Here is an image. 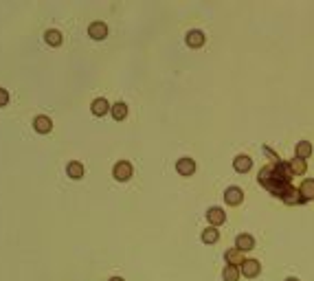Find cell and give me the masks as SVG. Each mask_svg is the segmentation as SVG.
<instances>
[{
  "label": "cell",
  "instance_id": "obj_1",
  "mask_svg": "<svg viewBox=\"0 0 314 281\" xmlns=\"http://www.w3.org/2000/svg\"><path fill=\"white\" fill-rule=\"evenodd\" d=\"M292 176H295V171H292L290 163L277 160V163H272V165L262 167V171H259V183H262L270 193H275V196L282 198L292 187Z\"/></svg>",
  "mask_w": 314,
  "mask_h": 281
},
{
  "label": "cell",
  "instance_id": "obj_2",
  "mask_svg": "<svg viewBox=\"0 0 314 281\" xmlns=\"http://www.w3.org/2000/svg\"><path fill=\"white\" fill-rule=\"evenodd\" d=\"M239 270H242V275L244 277H255L262 272V264L257 262V259H253V257H246L242 266H239Z\"/></svg>",
  "mask_w": 314,
  "mask_h": 281
},
{
  "label": "cell",
  "instance_id": "obj_3",
  "mask_svg": "<svg viewBox=\"0 0 314 281\" xmlns=\"http://www.w3.org/2000/svg\"><path fill=\"white\" fill-rule=\"evenodd\" d=\"M112 176L117 180H128L132 176V163L130 160H119V163L112 167Z\"/></svg>",
  "mask_w": 314,
  "mask_h": 281
},
{
  "label": "cell",
  "instance_id": "obj_4",
  "mask_svg": "<svg viewBox=\"0 0 314 281\" xmlns=\"http://www.w3.org/2000/svg\"><path fill=\"white\" fill-rule=\"evenodd\" d=\"M176 171L180 176H191L193 171H196V160L189 158V156H183L176 160Z\"/></svg>",
  "mask_w": 314,
  "mask_h": 281
},
{
  "label": "cell",
  "instance_id": "obj_5",
  "mask_svg": "<svg viewBox=\"0 0 314 281\" xmlns=\"http://www.w3.org/2000/svg\"><path fill=\"white\" fill-rule=\"evenodd\" d=\"M206 220H209V226H218V224H224L226 220V213L222 206H209L206 209Z\"/></svg>",
  "mask_w": 314,
  "mask_h": 281
},
{
  "label": "cell",
  "instance_id": "obj_6",
  "mask_svg": "<svg viewBox=\"0 0 314 281\" xmlns=\"http://www.w3.org/2000/svg\"><path fill=\"white\" fill-rule=\"evenodd\" d=\"M224 200H226V204H239V202L244 200V191H242V187H237V185L226 187V191H224Z\"/></svg>",
  "mask_w": 314,
  "mask_h": 281
},
{
  "label": "cell",
  "instance_id": "obj_7",
  "mask_svg": "<svg viewBox=\"0 0 314 281\" xmlns=\"http://www.w3.org/2000/svg\"><path fill=\"white\" fill-rule=\"evenodd\" d=\"M88 36L95 38V40H103L108 36V24L101 22V20H95V22L88 24Z\"/></svg>",
  "mask_w": 314,
  "mask_h": 281
},
{
  "label": "cell",
  "instance_id": "obj_8",
  "mask_svg": "<svg viewBox=\"0 0 314 281\" xmlns=\"http://www.w3.org/2000/svg\"><path fill=\"white\" fill-rule=\"evenodd\" d=\"M185 40H187V44H189V46L198 49V46L204 44L206 36H204V31H200V29H189V31H187V36H185Z\"/></svg>",
  "mask_w": 314,
  "mask_h": 281
},
{
  "label": "cell",
  "instance_id": "obj_9",
  "mask_svg": "<svg viewBox=\"0 0 314 281\" xmlns=\"http://www.w3.org/2000/svg\"><path fill=\"white\" fill-rule=\"evenodd\" d=\"M253 246H255V237L251 235V233H239V235L235 237V249H239V251H251Z\"/></svg>",
  "mask_w": 314,
  "mask_h": 281
},
{
  "label": "cell",
  "instance_id": "obj_10",
  "mask_svg": "<svg viewBox=\"0 0 314 281\" xmlns=\"http://www.w3.org/2000/svg\"><path fill=\"white\" fill-rule=\"evenodd\" d=\"M33 128H36V132H40V134H46V132H51L53 121L46 115H38L33 119Z\"/></svg>",
  "mask_w": 314,
  "mask_h": 281
},
{
  "label": "cell",
  "instance_id": "obj_11",
  "mask_svg": "<svg viewBox=\"0 0 314 281\" xmlns=\"http://www.w3.org/2000/svg\"><path fill=\"white\" fill-rule=\"evenodd\" d=\"M282 200H284L286 204H299V202H305L303 196H301V191H299V187H295V185H292L290 189L284 193Z\"/></svg>",
  "mask_w": 314,
  "mask_h": 281
},
{
  "label": "cell",
  "instance_id": "obj_12",
  "mask_svg": "<svg viewBox=\"0 0 314 281\" xmlns=\"http://www.w3.org/2000/svg\"><path fill=\"white\" fill-rule=\"evenodd\" d=\"M253 167V158L246 156V154H237L235 158H233V169L235 171H249Z\"/></svg>",
  "mask_w": 314,
  "mask_h": 281
},
{
  "label": "cell",
  "instance_id": "obj_13",
  "mask_svg": "<svg viewBox=\"0 0 314 281\" xmlns=\"http://www.w3.org/2000/svg\"><path fill=\"white\" fill-rule=\"evenodd\" d=\"M224 259H226V264H233V266H242V262H244V253L239 251V249H226V253H224Z\"/></svg>",
  "mask_w": 314,
  "mask_h": 281
},
{
  "label": "cell",
  "instance_id": "obj_14",
  "mask_svg": "<svg viewBox=\"0 0 314 281\" xmlns=\"http://www.w3.org/2000/svg\"><path fill=\"white\" fill-rule=\"evenodd\" d=\"M112 108V106L106 101L103 97H97L95 101H92V106H90V110H92V115H97V117H101V115H106V112H108Z\"/></svg>",
  "mask_w": 314,
  "mask_h": 281
},
{
  "label": "cell",
  "instance_id": "obj_15",
  "mask_svg": "<svg viewBox=\"0 0 314 281\" xmlns=\"http://www.w3.org/2000/svg\"><path fill=\"white\" fill-rule=\"evenodd\" d=\"M299 191H301L303 200H314V178H305L301 185H299Z\"/></svg>",
  "mask_w": 314,
  "mask_h": 281
},
{
  "label": "cell",
  "instance_id": "obj_16",
  "mask_svg": "<svg viewBox=\"0 0 314 281\" xmlns=\"http://www.w3.org/2000/svg\"><path fill=\"white\" fill-rule=\"evenodd\" d=\"M66 173H68L71 178H75V180H79L84 176V165L79 163V160H71L68 165H66Z\"/></svg>",
  "mask_w": 314,
  "mask_h": 281
},
{
  "label": "cell",
  "instance_id": "obj_17",
  "mask_svg": "<svg viewBox=\"0 0 314 281\" xmlns=\"http://www.w3.org/2000/svg\"><path fill=\"white\" fill-rule=\"evenodd\" d=\"M295 152H297V156L299 158H310L312 156V143L310 140H299L297 143V147H295Z\"/></svg>",
  "mask_w": 314,
  "mask_h": 281
},
{
  "label": "cell",
  "instance_id": "obj_18",
  "mask_svg": "<svg viewBox=\"0 0 314 281\" xmlns=\"http://www.w3.org/2000/svg\"><path fill=\"white\" fill-rule=\"evenodd\" d=\"M239 266H233V264H226L224 270H222V277L224 281H239Z\"/></svg>",
  "mask_w": 314,
  "mask_h": 281
},
{
  "label": "cell",
  "instance_id": "obj_19",
  "mask_svg": "<svg viewBox=\"0 0 314 281\" xmlns=\"http://www.w3.org/2000/svg\"><path fill=\"white\" fill-rule=\"evenodd\" d=\"M44 40H46V42H49L51 46H59V44H62V31H57V29H46Z\"/></svg>",
  "mask_w": 314,
  "mask_h": 281
},
{
  "label": "cell",
  "instance_id": "obj_20",
  "mask_svg": "<svg viewBox=\"0 0 314 281\" xmlns=\"http://www.w3.org/2000/svg\"><path fill=\"white\" fill-rule=\"evenodd\" d=\"M110 112H112V117H115V119H125V117H128V103H125V101L112 103Z\"/></svg>",
  "mask_w": 314,
  "mask_h": 281
},
{
  "label": "cell",
  "instance_id": "obj_21",
  "mask_svg": "<svg viewBox=\"0 0 314 281\" xmlns=\"http://www.w3.org/2000/svg\"><path fill=\"white\" fill-rule=\"evenodd\" d=\"M218 237H220V231L216 229V226H206V229L202 231V242H204V244L218 242Z\"/></svg>",
  "mask_w": 314,
  "mask_h": 281
},
{
  "label": "cell",
  "instance_id": "obj_22",
  "mask_svg": "<svg viewBox=\"0 0 314 281\" xmlns=\"http://www.w3.org/2000/svg\"><path fill=\"white\" fill-rule=\"evenodd\" d=\"M290 167H292V171H295V173H305V169H308V163H305L303 158L295 156V158L290 160Z\"/></svg>",
  "mask_w": 314,
  "mask_h": 281
},
{
  "label": "cell",
  "instance_id": "obj_23",
  "mask_svg": "<svg viewBox=\"0 0 314 281\" xmlns=\"http://www.w3.org/2000/svg\"><path fill=\"white\" fill-rule=\"evenodd\" d=\"M7 103H9V90L0 88V108H3V106H7Z\"/></svg>",
  "mask_w": 314,
  "mask_h": 281
},
{
  "label": "cell",
  "instance_id": "obj_24",
  "mask_svg": "<svg viewBox=\"0 0 314 281\" xmlns=\"http://www.w3.org/2000/svg\"><path fill=\"white\" fill-rule=\"evenodd\" d=\"M108 281H125V279H121V277H110Z\"/></svg>",
  "mask_w": 314,
  "mask_h": 281
},
{
  "label": "cell",
  "instance_id": "obj_25",
  "mask_svg": "<svg viewBox=\"0 0 314 281\" xmlns=\"http://www.w3.org/2000/svg\"><path fill=\"white\" fill-rule=\"evenodd\" d=\"M286 281H299L297 277H288V279H286Z\"/></svg>",
  "mask_w": 314,
  "mask_h": 281
}]
</instances>
